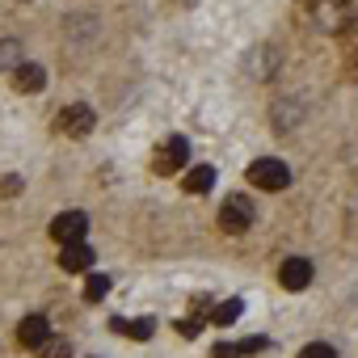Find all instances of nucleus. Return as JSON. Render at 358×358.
<instances>
[{"mask_svg": "<svg viewBox=\"0 0 358 358\" xmlns=\"http://www.w3.org/2000/svg\"><path fill=\"white\" fill-rule=\"evenodd\" d=\"M320 5H350V0H320Z\"/></svg>", "mask_w": 358, "mask_h": 358, "instance_id": "obj_19", "label": "nucleus"}, {"mask_svg": "<svg viewBox=\"0 0 358 358\" xmlns=\"http://www.w3.org/2000/svg\"><path fill=\"white\" fill-rule=\"evenodd\" d=\"M299 358H337V350H333L329 341H312V345L299 350Z\"/></svg>", "mask_w": 358, "mask_h": 358, "instance_id": "obj_15", "label": "nucleus"}, {"mask_svg": "<svg viewBox=\"0 0 358 358\" xmlns=\"http://www.w3.org/2000/svg\"><path fill=\"white\" fill-rule=\"evenodd\" d=\"M110 295V278L106 274H89V282H85V299L89 303H101Z\"/></svg>", "mask_w": 358, "mask_h": 358, "instance_id": "obj_12", "label": "nucleus"}, {"mask_svg": "<svg viewBox=\"0 0 358 358\" xmlns=\"http://www.w3.org/2000/svg\"><path fill=\"white\" fill-rule=\"evenodd\" d=\"M186 156H190V143L182 139V135H173V139H164L160 148H156V160H152V169L160 173V177H169V173H177L186 164Z\"/></svg>", "mask_w": 358, "mask_h": 358, "instance_id": "obj_3", "label": "nucleus"}, {"mask_svg": "<svg viewBox=\"0 0 358 358\" xmlns=\"http://www.w3.org/2000/svg\"><path fill=\"white\" fill-rule=\"evenodd\" d=\"M278 282H282L287 291H303V287L312 282V262H308V257H287L282 270H278Z\"/></svg>", "mask_w": 358, "mask_h": 358, "instance_id": "obj_6", "label": "nucleus"}, {"mask_svg": "<svg viewBox=\"0 0 358 358\" xmlns=\"http://www.w3.org/2000/svg\"><path fill=\"white\" fill-rule=\"evenodd\" d=\"M59 266H64L68 274L93 270V249H89L85 241H76V245H64V253H59Z\"/></svg>", "mask_w": 358, "mask_h": 358, "instance_id": "obj_9", "label": "nucleus"}, {"mask_svg": "<svg viewBox=\"0 0 358 358\" xmlns=\"http://www.w3.org/2000/svg\"><path fill=\"white\" fill-rule=\"evenodd\" d=\"M17 341L30 345V350H43V345L51 341V324H47V316H26V320L17 324Z\"/></svg>", "mask_w": 358, "mask_h": 358, "instance_id": "obj_7", "label": "nucleus"}, {"mask_svg": "<svg viewBox=\"0 0 358 358\" xmlns=\"http://www.w3.org/2000/svg\"><path fill=\"white\" fill-rule=\"evenodd\" d=\"M257 350H266V337H245L241 341V354H257Z\"/></svg>", "mask_w": 358, "mask_h": 358, "instance_id": "obj_17", "label": "nucleus"}, {"mask_svg": "<svg viewBox=\"0 0 358 358\" xmlns=\"http://www.w3.org/2000/svg\"><path fill=\"white\" fill-rule=\"evenodd\" d=\"M38 354H43V358H68L72 350H68V341H47V345H43Z\"/></svg>", "mask_w": 358, "mask_h": 358, "instance_id": "obj_16", "label": "nucleus"}, {"mask_svg": "<svg viewBox=\"0 0 358 358\" xmlns=\"http://www.w3.org/2000/svg\"><path fill=\"white\" fill-rule=\"evenodd\" d=\"M22 64V47L17 43H0V68H17Z\"/></svg>", "mask_w": 358, "mask_h": 358, "instance_id": "obj_14", "label": "nucleus"}, {"mask_svg": "<svg viewBox=\"0 0 358 358\" xmlns=\"http://www.w3.org/2000/svg\"><path fill=\"white\" fill-rule=\"evenodd\" d=\"M249 224H253V203L245 194H228V203L220 207V228L228 236H245Z\"/></svg>", "mask_w": 358, "mask_h": 358, "instance_id": "obj_2", "label": "nucleus"}, {"mask_svg": "<svg viewBox=\"0 0 358 358\" xmlns=\"http://www.w3.org/2000/svg\"><path fill=\"white\" fill-rule=\"evenodd\" d=\"M211 358H241V345H215Z\"/></svg>", "mask_w": 358, "mask_h": 358, "instance_id": "obj_18", "label": "nucleus"}, {"mask_svg": "<svg viewBox=\"0 0 358 358\" xmlns=\"http://www.w3.org/2000/svg\"><path fill=\"white\" fill-rule=\"evenodd\" d=\"M114 333L135 337V341H148V337H152V320H148V316H139V320H114Z\"/></svg>", "mask_w": 358, "mask_h": 358, "instance_id": "obj_11", "label": "nucleus"}, {"mask_svg": "<svg viewBox=\"0 0 358 358\" xmlns=\"http://www.w3.org/2000/svg\"><path fill=\"white\" fill-rule=\"evenodd\" d=\"M211 186H215V169H211V164L190 169V177H186V190H190V194H207Z\"/></svg>", "mask_w": 358, "mask_h": 358, "instance_id": "obj_10", "label": "nucleus"}, {"mask_svg": "<svg viewBox=\"0 0 358 358\" xmlns=\"http://www.w3.org/2000/svg\"><path fill=\"white\" fill-rule=\"evenodd\" d=\"M13 85H17V93H43V85H47V72H43L38 64L22 59V64L13 68Z\"/></svg>", "mask_w": 358, "mask_h": 358, "instance_id": "obj_8", "label": "nucleus"}, {"mask_svg": "<svg viewBox=\"0 0 358 358\" xmlns=\"http://www.w3.org/2000/svg\"><path fill=\"white\" fill-rule=\"evenodd\" d=\"M249 182H253L257 190L278 194V190H287V186H291V169H287L282 160H274V156H262V160H253V164H249Z\"/></svg>", "mask_w": 358, "mask_h": 358, "instance_id": "obj_1", "label": "nucleus"}, {"mask_svg": "<svg viewBox=\"0 0 358 358\" xmlns=\"http://www.w3.org/2000/svg\"><path fill=\"white\" fill-rule=\"evenodd\" d=\"M93 110L89 106H64L59 114H55V131L59 135H72V139H80V135H89L93 131Z\"/></svg>", "mask_w": 358, "mask_h": 358, "instance_id": "obj_4", "label": "nucleus"}, {"mask_svg": "<svg viewBox=\"0 0 358 358\" xmlns=\"http://www.w3.org/2000/svg\"><path fill=\"white\" fill-rule=\"evenodd\" d=\"M85 232H89V215H85V211H64V215L51 220V236L59 241V249L85 241Z\"/></svg>", "mask_w": 358, "mask_h": 358, "instance_id": "obj_5", "label": "nucleus"}, {"mask_svg": "<svg viewBox=\"0 0 358 358\" xmlns=\"http://www.w3.org/2000/svg\"><path fill=\"white\" fill-rule=\"evenodd\" d=\"M241 308H245L241 299H224V303L215 308V316H211V324H232V320L241 316Z\"/></svg>", "mask_w": 358, "mask_h": 358, "instance_id": "obj_13", "label": "nucleus"}]
</instances>
